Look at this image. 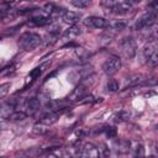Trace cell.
Segmentation results:
<instances>
[{
  "label": "cell",
  "mask_w": 158,
  "mask_h": 158,
  "mask_svg": "<svg viewBox=\"0 0 158 158\" xmlns=\"http://www.w3.org/2000/svg\"><path fill=\"white\" fill-rule=\"evenodd\" d=\"M156 151H157V154H158V143L156 144Z\"/></svg>",
  "instance_id": "obj_35"
},
{
  "label": "cell",
  "mask_w": 158,
  "mask_h": 158,
  "mask_svg": "<svg viewBox=\"0 0 158 158\" xmlns=\"http://www.w3.org/2000/svg\"><path fill=\"white\" fill-rule=\"evenodd\" d=\"M118 49H120V53H121V56L123 58L132 59L135 57V54H136L137 46H136V42L133 41V38L123 37L118 43Z\"/></svg>",
  "instance_id": "obj_2"
},
{
  "label": "cell",
  "mask_w": 158,
  "mask_h": 158,
  "mask_svg": "<svg viewBox=\"0 0 158 158\" xmlns=\"http://www.w3.org/2000/svg\"><path fill=\"white\" fill-rule=\"evenodd\" d=\"M68 99H67V101H51V102H48V107H51L53 111H58V110H63V109H65L67 107V105H68Z\"/></svg>",
  "instance_id": "obj_20"
},
{
  "label": "cell",
  "mask_w": 158,
  "mask_h": 158,
  "mask_svg": "<svg viewBox=\"0 0 158 158\" xmlns=\"http://www.w3.org/2000/svg\"><path fill=\"white\" fill-rule=\"evenodd\" d=\"M130 118V112H127V111H120V112H117L116 115H115V117H114V120L116 121V122H123V121H127Z\"/></svg>",
  "instance_id": "obj_25"
},
{
  "label": "cell",
  "mask_w": 158,
  "mask_h": 158,
  "mask_svg": "<svg viewBox=\"0 0 158 158\" xmlns=\"http://www.w3.org/2000/svg\"><path fill=\"white\" fill-rule=\"evenodd\" d=\"M102 131H104V133L106 135V137H107V138H115V137H116V135H117L116 128H115V127H112V126H106L105 128H102Z\"/></svg>",
  "instance_id": "obj_27"
},
{
  "label": "cell",
  "mask_w": 158,
  "mask_h": 158,
  "mask_svg": "<svg viewBox=\"0 0 158 158\" xmlns=\"http://www.w3.org/2000/svg\"><path fill=\"white\" fill-rule=\"evenodd\" d=\"M111 11L114 14H117V15H126V14H130L132 11V5L127 4V2H116L114 5V7L111 9Z\"/></svg>",
  "instance_id": "obj_10"
},
{
  "label": "cell",
  "mask_w": 158,
  "mask_h": 158,
  "mask_svg": "<svg viewBox=\"0 0 158 158\" xmlns=\"http://www.w3.org/2000/svg\"><path fill=\"white\" fill-rule=\"evenodd\" d=\"M84 25L89 28H107L109 21L100 16H89L84 20Z\"/></svg>",
  "instance_id": "obj_6"
},
{
  "label": "cell",
  "mask_w": 158,
  "mask_h": 158,
  "mask_svg": "<svg viewBox=\"0 0 158 158\" xmlns=\"http://www.w3.org/2000/svg\"><path fill=\"white\" fill-rule=\"evenodd\" d=\"M146 63H147L149 67H157V65H158V44H157V47L154 48V51L152 52V54L148 57V59L146 60Z\"/></svg>",
  "instance_id": "obj_21"
},
{
  "label": "cell",
  "mask_w": 158,
  "mask_h": 158,
  "mask_svg": "<svg viewBox=\"0 0 158 158\" xmlns=\"http://www.w3.org/2000/svg\"><path fill=\"white\" fill-rule=\"evenodd\" d=\"M80 19H81V14L75 12V11H64V14L62 16V20L69 25H75Z\"/></svg>",
  "instance_id": "obj_11"
},
{
  "label": "cell",
  "mask_w": 158,
  "mask_h": 158,
  "mask_svg": "<svg viewBox=\"0 0 158 158\" xmlns=\"http://www.w3.org/2000/svg\"><path fill=\"white\" fill-rule=\"evenodd\" d=\"M15 70V65L14 64H10L9 67H6V68H4L2 70H1V75H5V74H7V73H12Z\"/></svg>",
  "instance_id": "obj_33"
},
{
  "label": "cell",
  "mask_w": 158,
  "mask_h": 158,
  "mask_svg": "<svg viewBox=\"0 0 158 158\" xmlns=\"http://www.w3.org/2000/svg\"><path fill=\"white\" fill-rule=\"evenodd\" d=\"M80 33H81L80 27H79V26H77V25H72L68 30H65V32L63 33L62 38H63L64 41H73V40H74V38H77Z\"/></svg>",
  "instance_id": "obj_9"
},
{
  "label": "cell",
  "mask_w": 158,
  "mask_h": 158,
  "mask_svg": "<svg viewBox=\"0 0 158 158\" xmlns=\"http://www.w3.org/2000/svg\"><path fill=\"white\" fill-rule=\"evenodd\" d=\"M10 86H11L10 83H4V84L0 85V98H1V99H4V98L7 95V93H9V90H10Z\"/></svg>",
  "instance_id": "obj_30"
},
{
  "label": "cell",
  "mask_w": 158,
  "mask_h": 158,
  "mask_svg": "<svg viewBox=\"0 0 158 158\" xmlns=\"http://www.w3.org/2000/svg\"><path fill=\"white\" fill-rule=\"evenodd\" d=\"M86 93H88V85L79 83V85L75 86V89L69 94V96L67 99L69 101H81L86 96Z\"/></svg>",
  "instance_id": "obj_7"
},
{
  "label": "cell",
  "mask_w": 158,
  "mask_h": 158,
  "mask_svg": "<svg viewBox=\"0 0 158 158\" xmlns=\"http://www.w3.org/2000/svg\"><path fill=\"white\" fill-rule=\"evenodd\" d=\"M41 43H42L41 36H40L38 33L31 32V31L22 33V35L20 36V38H19V46H20L23 51H27V52L36 49Z\"/></svg>",
  "instance_id": "obj_1"
},
{
  "label": "cell",
  "mask_w": 158,
  "mask_h": 158,
  "mask_svg": "<svg viewBox=\"0 0 158 158\" xmlns=\"http://www.w3.org/2000/svg\"><path fill=\"white\" fill-rule=\"evenodd\" d=\"M40 100L37 98H30L25 101V107L28 114H35L40 109Z\"/></svg>",
  "instance_id": "obj_13"
},
{
  "label": "cell",
  "mask_w": 158,
  "mask_h": 158,
  "mask_svg": "<svg viewBox=\"0 0 158 158\" xmlns=\"http://www.w3.org/2000/svg\"><path fill=\"white\" fill-rule=\"evenodd\" d=\"M106 89L110 93H115V91H117L120 89V84H118V81L116 79H109L107 83H106Z\"/></svg>",
  "instance_id": "obj_22"
},
{
  "label": "cell",
  "mask_w": 158,
  "mask_h": 158,
  "mask_svg": "<svg viewBox=\"0 0 158 158\" xmlns=\"http://www.w3.org/2000/svg\"><path fill=\"white\" fill-rule=\"evenodd\" d=\"M157 44L158 43H154V42H147L144 46H143V48H142V56H143V58L147 60L148 59V57L152 54V52L154 51V48L157 47Z\"/></svg>",
  "instance_id": "obj_18"
},
{
  "label": "cell",
  "mask_w": 158,
  "mask_h": 158,
  "mask_svg": "<svg viewBox=\"0 0 158 158\" xmlns=\"http://www.w3.org/2000/svg\"><path fill=\"white\" fill-rule=\"evenodd\" d=\"M157 20H158V19H157L152 12L147 11V12H144V14L136 21V23H135V30L139 31V30L147 28V27H149L151 25H153Z\"/></svg>",
  "instance_id": "obj_5"
},
{
  "label": "cell",
  "mask_w": 158,
  "mask_h": 158,
  "mask_svg": "<svg viewBox=\"0 0 158 158\" xmlns=\"http://www.w3.org/2000/svg\"><path fill=\"white\" fill-rule=\"evenodd\" d=\"M121 68V59L117 56H112L110 58H107L104 63H102V72L107 75V77H112L114 74H116Z\"/></svg>",
  "instance_id": "obj_4"
},
{
  "label": "cell",
  "mask_w": 158,
  "mask_h": 158,
  "mask_svg": "<svg viewBox=\"0 0 158 158\" xmlns=\"http://www.w3.org/2000/svg\"><path fill=\"white\" fill-rule=\"evenodd\" d=\"M101 4H102L105 7H107V9L111 10L116 2H115V0H101Z\"/></svg>",
  "instance_id": "obj_32"
},
{
  "label": "cell",
  "mask_w": 158,
  "mask_h": 158,
  "mask_svg": "<svg viewBox=\"0 0 158 158\" xmlns=\"http://www.w3.org/2000/svg\"><path fill=\"white\" fill-rule=\"evenodd\" d=\"M70 2L78 9H85L91 4V0H70Z\"/></svg>",
  "instance_id": "obj_24"
},
{
  "label": "cell",
  "mask_w": 158,
  "mask_h": 158,
  "mask_svg": "<svg viewBox=\"0 0 158 158\" xmlns=\"http://www.w3.org/2000/svg\"><path fill=\"white\" fill-rule=\"evenodd\" d=\"M127 26V22L125 20H114V21H109V27L110 30L114 31H121Z\"/></svg>",
  "instance_id": "obj_17"
},
{
  "label": "cell",
  "mask_w": 158,
  "mask_h": 158,
  "mask_svg": "<svg viewBox=\"0 0 158 158\" xmlns=\"http://www.w3.org/2000/svg\"><path fill=\"white\" fill-rule=\"evenodd\" d=\"M78 154L83 156V157H99L100 156L99 148L96 146H94L93 143H89V142L81 144V147L78 151Z\"/></svg>",
  "instance_id": "obj_8"
},
{
  "label": "cell",
  "mask_w": 158,
  "mask_h": 158,
  "mask_svg": "<svg viewBox=\"0 0 158 158\" xmlns=\"http://www.w3.org/2000/svg\"><path fill=\"white\" fill-rule=\"evenodd\" d=\"M48 22H49V19L46 16H35V17H31L28 21V23L35 25V26H43Z\"/></svg>",
  "instance_id": "obj_19"
},
{
  "label": "cell",
  "mask_w": 158,
  "mask_h": 158,
  "mask_svg": "<svg viewBox=\"0 0 158 158\" xmlns=\"http://www.w3.org/2000/svg\"><path fill=\"white\" fill-rule=\"evenodd\" d=\"M147 11H149V12H152L157 19H158V0H153V1H151V2H148V5H147Z\"/></svg>",
  "instance_id": "obj_26"
},
{
  "label": "cell",
  "mask_w": 158,
  "mask_h": 158,
  "mask_svg": "<svg viewBox=\"0 0 158 158\" xmlns=\"http://www.w3.org/2000/svg\"><path fill=\"white\" fill-rule=\"evenodd\" d=\"M46 127H48V126H46V125H43V123H37V125H35L33 126V132L36 133V135H44L46 132H47V130L48 128H46Z\"/></svg>",
  "instance_id": "obj_29"
},
{
  "label": "cell",
  "mask_w": 158,
  "mask_h": 158,
  "mask_svg": "<svg viewBox=\"0 0 158 158\" xmlns=\"http://www.w3.org/2000/svg\"><path fill=\"white\" fill-rule=\"evenodd\" d=\"M157 130H158V125H157Z\"/></svg>",
  "instance_id": "obj_36"
},
{
  "label": "cell",
  "mask_w": 158,
  "mask_h": 158,
  "mask_svg": "<svg viewBox=\"0 0 158 158\" xmlns=\"http://www.w3.org/2000/svg\"><path fill=\"white\" fill-rule=\"evenodd\" d=\"M26 117H27V114L26 112H23V111H14L10 115L9 120H11V121H22Z\"/></svg>",
  "instance_id": "obj_23"
},
{
  "label": "cell",
  "mask_w": 158,
  "mask_h": 158,
  "mask_svg": "<svg viewBox=\"0 0 158 158\" xmlns=\"http://www.w3.org/2000/svg\"><path fill=\"white\" fill-rule=\"evenodd\" d=\"M93 73H94V69H93L91 65H81L80 68L74 69L73 72L69 73L68 80H69L70 83H73V84H78V83H80L81 80L88 79Z\"/></svg>",
  "instance_id": "obj_3"
},
{
  "label": "cell",
  "mask_w": 158,
  "mask_h": 158,
  "mask_svg": "<svg viewBox=\"0 0 158 158\" xmlns=\"http://www.w3.org/2000/svg\"><path fill=\"white\" fill-rule=\"evenodd\" d=\"M142 0H125V2H127V4H130V5H136V4H139Z\"/></svg>",
  "instance_id": "obj_34"
},
{
  "label": "cell",
  "mask_w": 158,
  "mask_h": 158,
  "mask_svg": "<svg viewBox=\"0 0 158 158\" xmlns=\"http://www.w3.org/2000/svg\"><path fill=\"white\" fill-rule=\"evenodd\" d=\"M42 70H43V69H42L41 67H36V68H33V69L30 72V74H28V79H31V81L36 80V79L41 75Z\"/></svg>",
  "instance_id": "obj_28"
},
{
  "label": "cell",
  "mask_w": 158,
  "mask_h": 158,
  "mask_svg": "<svg viewBox=\"0 0 158 158\" xmlns=\"http://www.w3.org/2000/svg\"><path fill=\"white\" fill-rule=\"evenodd\" d=\"M15 109V106L12 105V104H10L9 101L7 102H4L2 105H1V118H9L10 117V115L15 111L14 110Z\"/></svg>",
  "instance_id": "obj_16"
},
{
  "label": "cell",
  "mask_w": 158,
  "mask_h": 158,
  "mask_svg": "<svg viewBox=\"0 0 158 158\" xmlns=\"http://www.w3.org/2000/svg\"><path fill=\"white\" fill-rule=\"evenodd\" d=\"M128 143H130V149L133 151L135 156H138V157L144 156V147L139 141H128Z\"/></svg>",
  "instance_id": "obj_14"
},
{
  "label": "cell",
  "mask_w": 158,
  "mask_h": 158,
  "mask_svg": "<svg viewBox=\"0 0 158 158\" xmlns=\"http://www.w3.org/2000/svg\"><path fill=\"white\" fill-rule=\"evenodd\" d=\"M75 54H77V57L80 58V59L88 57V52H86L84 48H77V49H75Z\"/></svg>",
  "instance_id": "obj_31"
},
{
  "label": "cell",
  "mask_w": 158,
  "mask_h": 158,
  "mask_svg": "<svg viewBox=\"0 0 158 158\" xmlns=\"http://www.w3.org/2000/svg\"><path fill=\"white\" fill-rule=\"evenodd\" d=\"M144 80V77L142 74H133L131 75L130 78L126 79V83H125V88L127 86H133V85H137V84H141L143 83Z\"/></svg>",
  "instance_id": "obj_15"
},
{
  "label": "cell",
  "mask_w": 158,
  "mask_h": 158,
  "mask_svg": "<svg viewBox=\"0 0 158 158\" xmlns=\"http://www.w3.org/2000/svg\"><path fill=\"white\" fill-rule=\"evenodd\" d=\"M58 118H59V116H58V112L53 111V112H48V114L43 115V116L41 117L40 122L49 127V126H52L53 123H56V122L58 121Z\"/></svg>",
  "instance_id": "obj_12"
}]
</instances>
